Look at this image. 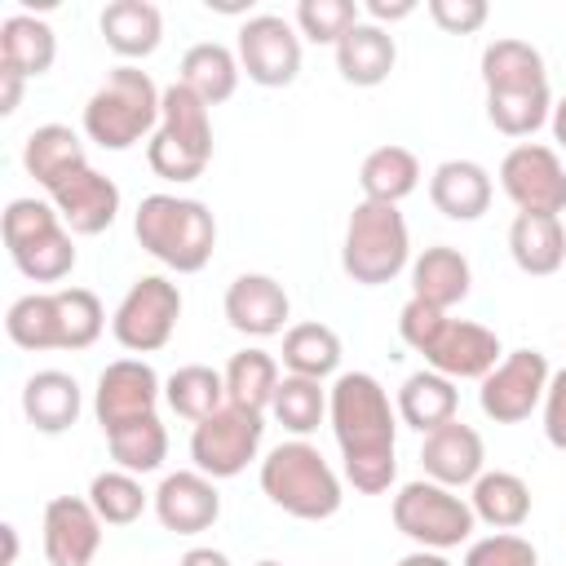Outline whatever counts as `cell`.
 Here are the masks:
<instances>
[{"label": "cell", "mask_w": 566, "mask_h": 566, "mask_svg": "<svg viewBox=\"0 0 566 566\" xmlns=\"http://www.w3.org/2000/svg\"><path fill=\"white\" fill-rule=\"evenodd\" d=\"M394 62H398V44H394V35H389L385 27H376V22L349 27L345 40L336 44V71H340V80L354 84V88H376V84H385L389 71H394Z\"/></svg>", "instance_id": "obj_21"}, {"label": "cell", "mask_w": 566, "mask_h": 566, "mask_svg": "<svg viewBox=\"0 0 566 566\" xmlns=\"http://www.w3.org/2000/svg\"><path fill=\"white\" fill-rule=\"evenodd\" d=\"M544 438L566 451V367L548 376V389H544Z\"/></svg>", "instance_id": "obj_47"}, {"label": "cell", "mask_w": 566, "mask_h": 566, "mask_svg": "<svg viewBox=\"0 0 566 566\" xmlns=\"http://www.w3.org/2000/svg\"><path fill=\"white\" fill-rule=\"evenodd\" d=\"M164 385L155 376L150 363L142 358H115L102 376H97V394H93V411L102 420V433H111L115 424H128L137 416H155Z\"/></svg>", "instance_id": "obj_14"}, {"label": "cell", "mask_w": 566, "mask_h": 566, "mask_svg": "<svg viewBox=\"0 0 566 566\" xmlns=\"http://www.w3.org/2000/svg\"><path fill=\"white\" fill-rule=\"evenodd\" d=\"M256 566H283V562H256Z\"/></svg>", "instance_id": "obj_54"}, {"label": "cell", "mask_w": 566, "mask_h": 566, "mask_svg": "<svg viewBox=\"0 0 566 566\" xmlns=\"http://www.w3.org/2000/svg\"><path fill=\"white\" fill-rule=\"evenodd\" d=\"M57 57V35L44 18L31 13H9L0 22V66L18 71V75H44Z\"/></svg>", "instance_id": "obj_29"}, {"label": "cell", "mask_w": 566, "mask_h": 566, "mask_svg": "<svg viewBox=\"0 0 566 566\" xmlns=\"http://www.w3.org/2000/svg\"><path fill=\"white\" fill-rule=\"evenodd\" d=\"M155 517L172 535H199L221 517V495L217 482L199 469H177L159 482L155 491Z\"/></svg>", "instance_id": "obj_16"}, {"label": "cell", "mask_w": 566, "mask_h": 566, "mask_svg": "<svg viewBox=\"0 0 566 566\" xmlns=\"http://www.w3.org/2000/svg\"><path fill=\"white\" fill-rule=\"evenodd\" d=\"M106 447H111V460L124 473H150L168 455V429H164L159 416H137L128 424H115L106 433Z\"/></svg>", "instance_id": "obj_38"}, {"label": "cell", "mask_w": 566, "mask_h": 566, "mask_svg": "<svg viewBox=\"0 0 566 566\" xmlns=\"http://www.w3.org/2000/svg\"><path fill=\"white\" fill-rule=\"evenodd\" d=\"M482 84L486 93H513V88H544L548 84V71H544V57L535 44L526 40H491L482 49Z\"/></svg>", "instance_id": "obj_31"}, {"label": "cell", "mask_w": 566, "mask_h": 566, "mask_svg": "<svg viewBox=\"0 0 566 566\" xmlns=\"http://www.w3.org/2000/svg\"><path fill=\"white\" fill-rule=\"evenodd\" d=\"M486 0H429V18L447 35H473L486 22Z\"/></svg>", "instance_id": "obj_46"}, {"label": "cell", "mask_w": 566, "mask_h": 566, "mask_svg": "<svg viewBox=\"0 0 566 566\" xmlns=\"http://www.w3.org/2000/svg\"><path fill=\"white\" fill-rule=\"evenodd\" d=\"M473 509L451 491V486H438L429 478L420 482H407L398 495H394V526L416 539L420 548H433V553H447L455 544H464L473 535Z\"/></svg>", "instance_id": "obj_8"}, {"label": "cell", "mask_w": 566, "mask_h": 566, "mask_svg": "<svg viewBox=\"0 0 566 566\" xmlns=\"http://www.w3.org/2000/svg\"><path fill=\"white\" fill-rule=\"evenodd\" d=\"M447 323H451V318H447L442 310H433V305H424V301H416V296L398 310V336H402L416 354H429Z\"/></svg>", "instance_id": "obj_45"}, {"label": "cell", "mask_w": 566, "mask_h": 566, "mask_svg": "<svg viewBox=\"0 0 566 566\" xmlns=\"http://www.w3.org/2000/svg\"><path fill=\"white\" fill-rule=\"evenodd\" d=\"M0 234L9 248V261L31 283H57L75 270V243L62 226L57 208L44 199H13L0 217Z\"/></svg>", "instance_id": "obj_6"}, {"label": "cell", "mask_w": 566, "mask_h": 566, "mask_svg": "<svg viewBox=\"0 0 566 566\" xmlns=\"http://www.w3.org/2000/svg\"><path fill=\"white\" fill-rule=\"evenodd\" d=\"M97 27H102L106 49L128 57V62L133 57H150L159 49V40H164V18H159V9L150 0H111L102 9Z\"/></svg>", "instance_id": "obj_26"}, {"label": "cell", "mask_w": 566, "mask_h": 566, "mask_svg": "<svg viewBox=\"0 0 566 566\" xmlns=\"http://www.w3.org/2000/svg\"><path fill=\"white\" fill-rule=\"evenodd\" d=\"M469 283H473V270H469L464 252H455L447 243H433L411 261V296L442 314L469 296Z\"/></svg>", "instance_id": "obj_24"}, {"label": "cell", "mask_w": 566, "mask_h": 566, "mask_svg": "<svg viewBox=\"0 0 566 566\" xmlns=\"http://www.w3.org/2000/svg\"><path fill=\"white\" fill-rule=\"evenodd\" d=\"M464 566H539V553H535L531 539H522L513 531H500V535L473 539L469 553H464Z\"/></svg>", "instance_id": "obj_44"}, {"label": "cell", "mask_w": 566, "mask_h": 566, "mask_svg": "<svg viewBox=\"0 0 566 566\" xmlns=\"http://www.w3.org/2000/svg\"><path fill=\"white\" fill-rule=\"evenodd\" d=\"M164 398H168V407H172L181 420H190V424L208 420L212 411H221V407L230 402V398H226V376L212 371V367H203V363L177 367V371L164 380Z\"/></svg>", "instance_id": "obj_35"}, {"label": "cell", "mask_w": 566, "mask_h": 566, "mask_svg": "<svg viewBox=\"0 0 566 566\" xmlns=\"http://www.w3.org/2000/svg\"><path fill=\"white\" fill-rule=\"evenodd\" d=\"M363 9L371 13L376 27H385V22H402V18H411V13H416V0H367Z\"/></svg>", "instance_id": "obj_48"}, {"label": "cell", "mask_w": 566, "mask_h": 566, "mask_svg": "<svg viewBox=\"0 0 566 566\" xmlns=\"http://www.w3.org/2000/svg\"><path fill=\"white\" fill-rule=\"evenodd\" d=\"M261 433H265L261 411H248L239 402H226L221 411H212L208 420L195 424V433H190V460L212 482L217 478H234V473H243L256 460Z\"/></svg>", "instance_id": "obj_9"}, {"label": "cell", "mask_w": 566, "mask_h": 566, "mask_svg": "<svg viewBox=\"0 0 566 566\" xmlns=\"http://www.w3.org/2000/svg\"><path fill=\"white\" fill-rule=\"evenodd\" d=\"M181 318V292L164 274H142L124 301L115 305L111 332L128 354H155L172 340V327Z\"/></svg>", "instance_id": "obj_10"}, {"label": "cell", "mask_w": 566, "mask_h": 566, "mask_svg": "<svg viewBox=\"0 0 566 566\" xmlns=\"http://www.w3.org/2000/svg\"><path fill=\"white\" fill-rule=\"evenodd\" d=\"M327 420L340 447V460H380L394 455L398 416L389 407V394L367 371H345L327 389Z\"/></svg>", "instance_id": "obj_3"}, {"label": "cell", "mask_w": 566, "mask_h": 566, "mask_svg": "<svg viewBox=\"0 0 566 566\" xmlns=\"http://www.w3.org/2000/svg\"><path fill=\"white\" fill-rule=\"evenodd\" d=\"M177 566H230V557H226V553H217V548H190Z\"/></svg>", "instance_id": "obj_50"}, {"label": "cell", "mask_w": 566, "mask_h": 566, "mask_svg": "<svg viewBox=\"0 0 566 566\" xmlns=\"http://www.w3.org/2000/svg\"><path fill=\"white\" fill-rule=\"evenodd\" d=\"M548 376L553 371H548V358L539 349H513V354H504L482 376V389H478L482 416L495 420V424H522L544 402Z\"/></svg>", "instance_id": "obj_11"}, {"label": "cell", "mask_w": 566, "mask_h": 566, "mask_svg": "<svg viewBox=\"0 0 566 566\" xmlns=\"http://www.w3.org/2000/svg\"><path fill=\"white\" fill-rule=\"evenodd\" d=\"M49 203L57 208V217L71 234H102L119 217V186L111 177H102L97 168H80L49 195Z\"/></svg>", "instance_id": "obj_17"}, {"label": "cell", "mask_w": 566, "mask_h": 566, "mask_svg": "<svg viewBox=\"0 0 566 566\" xmlns=\"http://www.w3.org/2000/svg\"><path fill=\"white\" fill-rule=\"evenodd\" d=\"M349 27H358V4L354 0H301L296 4V31L314 44L336 49Z\"/></svg>", "instance_id": "obj_43"}, {"label": "cell", "mask_w": 566, "mask_h": 566, "mask_svg": "<svg viewBox=\"0 0 566 566\" xmlns=\"http://www.w3.org/2000/svg\"><path fill=\"white\" fill-rule=\"evenodd\" d=\"M500 336L482 323L469 318H451L442 327V336L433 340V349L424 354V363L433 371H442L447 380H482L495 363H500Z\"/></svg>", "instance_id": "obj_18"}, {"label": "cell", "mask_w": 566, "mask_h": 566, "mask_svg": "<svg viewBox=\"0 0 566 566\" xmlns=\"http://www.w3.org/2000/svg\"><path fill=\"white\" fill-rule=\"evenodd\" d=\"M394 566H451L442 553H433V548H416V553H407V557H398Z\"/></svg>", "instance_id": "obj_51"}, {"label": "cell", "mask_w": 566, "mask_h": 566, "mask_svg": "<svg viewBox=\"0 0 566 566\" xmlns=\"http://www.w3.org/2000/svg\"><path fill=\"white\" fill-rule=\"evenodd\" d=\"M548 124H553V137H557V146L566 150V97L553 106V115H548Z\"/></svg>", "instance_id": "obj_52"}, {"label": "cell", "mask_w": 566, "mask_h": 566, "mask_svg": "<svg viewBox=\"0 0 566 566\" xmlns=\"http://www.w3.org/2000/svg\"><path fill=\"white\" fill-rule=\"evenodd\" d=\"M500 186L517 203V212H548L557 217L566 208V168L557 150L539 142H522L500 164Z\"/></svg>", "instance_id": "obj_13"}, {"label": "cell", "mask_w": 566, "mask_h": 566, "mask_svg": "<svg viewBox=\"0 0 566 566\" xmlns=\"http://www.w3.org/2000/svg\"><path fill=\"white\" fill-rule=\"evenodd\" d=\"M226 398L230 402H239V407H248V411H270V402H274V389H279V363H274V354H265V349H239L230 363H226Z\"/></svg>", "instance_id": "obj_36"}, {"label": "cell", "mask_w": 566, "mask_h": 566, "mask_svg": "<svg viewBox=\"0 0 566 566\" xmlns=\"http://www.w3.org/2000/svg\"><path fill=\"white\" fill-rule=\"evenodd\" d=\"M239 66L261 88H283L301 75V35L279 13H256L239 27Z\"/></svg>", "instance_id": "obj_12"}, {"label": "cell", "mask_w": 566, "mask_h": 566, "mask_svg": "<svg viewBox=\"0 0 566 566\" xmlns=\"http://www.w3.org/2000/svg\"><path fill=\"white\" fill-rule=\"evenodd\" d=\"M57 323H62V349H88L102 327H106V314H102V301L88 292V287H57Z\"/></svg>", "instance_id": "obj_42"}, {"label": "cell", "mask_w": 566, "mask_h": 566, "mask_svg": "<svg viewBox=\"0 0 566 566\" xmlns=\"http://www.w3.org/2000/svg\"><path fill=\"white\" fill-rule=\"evenodd\" d=\"M137 243L177 274H199L217 248V221L208 203L181 195H146L133 217Z\"/></svg>", "instance_id": "obj_1"}, {"label": "cell", "mask_w": 566, "mask_h": 566, "mask_svg": "<svg viewBox=\"0 0 566 566\" xmlns=\"http://www.w3.org/2000/svg\"><path fill=\"white\" fill-rule=\"evenodd\" d=\"M469 509L478 522L495 526V531H517L526 517H531V486L517 478V473H482L473 482V495H469Z\"/></svg>", "instance_id": "obj_33"}, {"label": "cell", "mask_w": 566, "mask_h": 566, "mask_svg": "<svg viewBox=\"0 0 566 566\" xmlns=\"http://www.w3.org/2000/svg\"><path fill=\"white\" fill-rule=\"evenodd\" d=\"M22 80H27V75L0 66V115H13V111H18V102H22Z\"/></svg>", "instance_id": "obj_49"}, {"label": "cell", "mask_w": 566, "mask_h": 566, "mask_svg": "<svg viewBox=\"0 0 566 566\" xmlns=\"http://www.w3.org/2000/svg\"><path fill=\"white\" fill-rule=\"evenodd\" d=\"M0 539H4V562H0V566H13V562H18V531L4 522V526H0Z\"/></svg>", "instance_id": "obj_53"}, {"label": "cell", "mask_w": 566, "mask_h": 566, "mask_svg": "<svg viewBox=\"0 0 566 566\" xmlns=\"http://www.w3.org/2000/svg\"><path fill=\"white\" fill-rule=\"evenodd\" d=\"M411 261V234L407 221L394 203H358L349 212L345 226V243H340V270L363 283V287H380L394 283Z\"/></svg>", "instance_id": "obj_7"}, {"label": "cell", "mask_w": 566, "mask_h": 566, "mask_svg": "<svg viewBox=\"0 0 566 566\" xmlns=\"http://www.w3.org/2000/svg\"><path fill=\"white\" fill-rule=\"evenodd\" d=\"M553 115L548 84L544 88H513V93H486V119L504 137H531Z\"/></svg>", "instance_id": "obj_40"}, {"label": "cell", "mask_w": 566, "mask_h": 566, "mask_svg": "<svg viewBox=\"0 0 566 566\" xmlns=\"http://www.w3.org/2000/svg\"><path fill=\"white\" fill-rule=\"evenodd\" d=\"M22 411L40 433H62L80 420V385L66 371H35L22 385Z\"/></svg>", "instance_id": "obj_30"}, {"label": "cell", "mask_w": 566, "mask_h": 566, "mask_svg": "<svg viewBox=\"0 0 566 566\" xmlns=\"http://www.w3.org/2000/svg\"><path fill=\"white\" fill-rule=\"evenodd\" d=\"M261 491L270 495V504H279L287 517H301V522H327L345 500L340 478L305 438L279 442L261 460Z\"/></svg>", "instance_id": "obj_4"}, {"label": "cell", "mask_w": 566, "mask_h": 566, "mask_svg": "<svg viewBox=\"0 0 566 566\" xmlns=\"http://www.w3.org/2000/svg\"><path fill=\"white\" fill-rule=\"evenodd\" d=\"M287 314H292V301L283 283L270 274H239L226 287V323L243 336H274L283 332Z\"/></svg>", "instance_id": "obj_20"}, {"label": "cell", "mask_w": 566, "mask_h": 566, "mask_svg": "<svg viewBox=\"0 0 566 566\" xmlns=\"http://www.w3.org/2000/svg\"><path fill=\"white\" fill-rule=\"evenodd\" d=\"M4 332L18 349H62V323H57V296L53 292H27L9 305Z\"/></svg>", "instance_id": "obj_37"}, {"label": "cell", "mask_w": 566, "mask_h": 566, "mask_svg": "<svg viewBox=\"0 0 566 566\" xmlns=\"http://www.w3.org/2000/svg\"><path fill=\"white\" fill-rule=\"evenodd\" d=\"M239 53H230L226 44L217 40H203V44H190L181 53V71H177V84H186L203 106H221L234 97L239 88Z\"/></svg>", "instance_id": "obj_27"}, {"label": "cell", "mask_w": 566, "mask_h": 566, "mask_svg": "<svg viewBox=\"0 0 566 566\" xmlns=\"http://www.w3.org/2000/svg\"><path fill=\"white\" fill-rule=\"evenodd\" d=\"M358 186H363V199L367 203H402L416 186H420V159L407 150V146H376L363 168H358Z\"/></svg>", "instance_id": "obj_32"}, {"label": "cell", "mask_w": 566, "mask_h": 566, "mask_svg": "<svg viewBox=\"0 0 566 566\" xmlns=\"http://www.w3.org/2000/svg\"><path fill=\"white\" fill-rule=\"evenodd\" d=\"M88 504L97 509V517L106 526H128L146 513V491L137 482V473H124V469H106V473H93L88 482Z\"/></svg>", "instance_id": "obj_41"}, {"label": "cell", "mask_w": 566, "mask_h": 566, "mask_svg": "<svg viewBox=\"0 0 566 566\" xmlns=\"http://www.w3.org/2000/svg\"><path fill=\"white\" fill-rule=\"evenodd\" d=\"M429 199L451 221H478L491 208V172L473 159H447L429 177Z\"/></svg>", "instance_id": "obj_23"}, {"label": "cell", "mask_w": 566, "mask_h": 566, "mask_svg": "<svg viewBox=\"0 0 566 566\" xmlns=\"http://www.w3.org/2000/svg\"><path fill=\"white\" fill-rule=\"evenodd\" d=\"M22 168H27V177H35V186H44L53 195L66 177H75L80 168H88L80 133L66 128V124H40L27 137V146H22Z\"/></svg>", "instance_id": "obj_22"}, {"label": "cell", "mask_w": 566, "mask_h": 566, "mask_svg": "<svg viewBox=\"0 0 566 566\" xmlns=\"http://www.w3.org/2000/svg\"><path fill=\"white\" fill-rule=\"evenodd\" d=\"M212 159V119L208 106L186 88L168 84L159 102V128L146 142V164L164 181H195Z\"/></svg>", "instance_id": "obj_5"}, {"label": "cell", "mask_w": 566, "mask_h": 566, "mask_svg": "<svg viewBox=\"0 0 566 566\" xmlns=\"http://www.w3.org/2000/svg\"><path fill=\"white\" fill-rule=\"evenodd\" d=\"M455 407H460V394H455V380H447L442 371L424 367V371H411L398 389V420L420 429V433H433L442 424L455 420Z\"/></svg>", "instance_id": "obj_28"}, {"label": "cell", "mask_w": 566, "mask_h": 566, "mask_svg": "<svg viewBox=\"0 0 566 566\" xmlns=\"http://www.w3.org/2000/svg\"><path fill=\"white\" fill-rule=\"evenodd\" d=\"M102 517L80 495H53L44 504V557L49 566H88L102 548Z\"/></svg>", "instance_id": "obj_15"}, {"label": "cell", "mask_w": 566, "mask_h": 566, "mask_svg": "<svg viewBox=\"0 0 566 566\" xmlns=\"http://www.w3.org/2000/svg\"><path fill=\"white\" fill-rule=\"evenodd\" d=\"M482 460H486L482 438H478V429L464 424V420H451V424L424 433L420 469H424V478L438 482V486H451V491H455V486H473V482L482 478Z\"/></svg>", "instance_id": "obj_19"}, {"label": "cell", "mask_w": 566, "mask_h": 566, "mask_svg": "<svg viewBox=\"0 0 566 566\" xmlns=\"http://www.w3.org/2000/svg\"><path fill=\"white\" fill-rule=\"evenodd\" d=\"M283 367L287 376L327 380L340 367V336L327 323H296L283 332Z\"/></svg>", "instance_id": "obj_34"}, {"label": "cell", "mask_w": 566, "mask_h": 566, "mask_svg": "<svg viewBox=\"0 0 566 566\" xmlns=\"http://www.w3.org/2000/svg\"><path fill=\"white\" fill-rule=\"evenodd\" d=\"M159 102L164 93L155 88V80L142 66L124 62L84 102V133L102 150H128L159 128Z\"/></svg>", "instance_id": "obj_2"}, {"label": "cell", "mask_w": 566, "mask_h": 566, "mask_svg": "<svg viewBox=\"0 0 566 566\" xmlns=\"http://www.w3.org/2000/svg\"><path fill=\"white\" fill-rule=\"evenodd\" d=\"M270 416H274L287 433H296V438L314 433V429L323 424V416H327V389H323V380H310V376H283L279 389H274Z\"/></svg>", "instance_id": "obj_39"}, {"label": "cell", "mask_w": 566, "mask_h": 566, "mask_svg": "<svg viewBox=\"0 0 566 566\" xmlns=\"http://www.w3.org/2000/svg\"><path fill=\"white\" fill-rule=\"evenodd\" d=\"M509 252H513V265L522 274H557L562 261H566V230H562V217H548V212H517L513 226H509Z\"/></svg>", "instance_id": "obj_25"}]
</instances>
